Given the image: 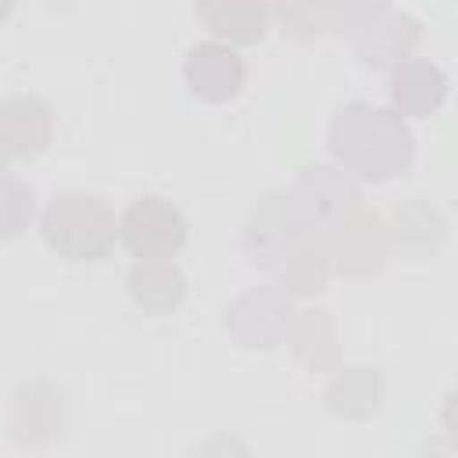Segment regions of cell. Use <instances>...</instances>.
<instances>
[{"label":"cell","mask_w":458,"mask_h":458,"mask_svg":"<svg viewBox=\"0 0 458 458\" xmlns=\"http://www.w3.org/2000/svg\"><path fill=\"white\" fill-rule=\"evenodd\" d=\"M182 79H186L193 97H200L208 104H225V100H233L243 89L247 64H243V57L229 43L204 39V43H193L186 50Z\"/></svg>","instance_id":"obj_5"},{"label":"cell","mask_w":458,"mask_h":458,"mask_svg":"<svg viewBox=\"0 0 458 458\" xmlns=\"http://www.w3.org/2000/svg\"><path fill=\"white\" fill-rule=\"evenodd\" d=\"M4 157H7V154H4V150H0V172H4Z\"/></svg>","instance_id":"obj_17"},{"label":"cell","mask_w":458,"mask_h":458,"mask_svg":"<svg viewBox=\"0 0 458 458\" xmlns=\"http://www.w3.org/2000/svg\"><path fill=\"white\" fill-rule=\"evenodd\" d=\"M32 190L0 172V240L18 236L32 222Z\"/></svg>","instance_id":"obj_15"},{"label":"cell","mask_w":458,"mask_h":458,"mask_svg":"<svg viewBox=\"0 0 458 458\" xmlns=\"http://www.w3.org/2000/svg\"><path fill=\"white\" fill-rule=\"evenodd\" d=\"M290 193L318 229H329L347 211H354L358 200H361L354 182L344 172H333V168H304V175L297 179V186Z\"/></svg>","instance_id":"obj_10"},{"label":"cell","mask_w":458,"mask_h":458,"mask_svg":"<svg viewBox=\"0 0 458 458\" xmlns=\"http://www.w3.org/2000/svg\"><path fill=\"white\" fill-rule=\"evenodd\" d=\"M54 140V111L32 97L18 93L0 104V150L7 157H36Z\"/></svg>","instance_id":"obj_8"},{"label":"cell","mask_w":458,"mask_h":458,"mask_svg":"<svg viewBox=\"0 0 458 458\" xmlns=\"http://www.w3.org/2000/svg\"><path fill=\"white\" fill-rule=\"evenodd\" d=\"M11 7H14V0H0V21L11 14Z\"/></svg>","instance_id":"obj_16"},{"label":"cell","mask_w":458,"mask_h":458,"mask_svg":"<svg viewBox=\"0 0 458 458\" xmlns=\"http://www.w3.org/2000/svg\"><path fill=\"white\" fill-rule=\"evenodd\" d=\"M390 250V233L376 215H365L361 208L347 211L340 222L329 225L326 254L344 276H369L383 268Z\"/></svg>","instance_id":"obj_4"},{"label":"cell","mask_w":458,"mask_h":458,"mask_svg":"<svg viewBox=\"0 0 458 458\" xmlns=\"http://www.w3.org/2000/svg\"><path fill=\"white\" fill-rule=\"evenodd\" d=\"M190 236V225L175 204L165 197H136L118 218V240L132 258H175Z\"/></svg>","instance_id":"obj_3"},{"label":"cell","mask_w":458,"mask_h":458,"mask_svg":"<svg viewBox=\"0 0 458 458\" xmlns=\"http://www.w3.org/2000/svg\"><path fill=\"white\" fill-rule=\"evenodd\" d=\"M290 318H293L290 297L279 293V290H272V286H261V290L243 293L229 308L225 326L236 333V340L243 347H276L286 336Z\"/></svg>","instance_id":"obj_6"},{"label":"cell","mask_w":458,"mask_h":458,"mask_svg":"<svg viewBox=\"0 0 458 458\" xmlns=\"http://www.w3.org/2000/svg\"><path fill=\"white\" fill-rule=\"evenodd\" d=\"M447 97V75L422 57H408L394 68L390 75V104L394 114H411V118H426L433 114Z\"/></svg>","instance_id":"obj_11"},{"label":"cell","mask_w":458,"mask_h":458,"mask_svg":"<svg viewBox=\"0 0 458 458\" xmlns=\"http://www.w3.org/2000/svg\"><path fill=\"white\" fill-rule=\"evenodd\" d=\"M329 147L344 168L372 182L401 175L415 154L401 114L372 107V104H347L333 118Z\"/></svg>","instance_id":"obj_1"},{"label":"cell","mask_w":458,"mask_h":458,"mask_svg":"<svg viewBox=\"0 0 458 458\" xmlns=\"http://www.w3.org/2000/svg\"><path fill=\"white\" fill-rule=\"evenodd\" d=\"M379 404V379L369 369H347L329 386V408L336 415H369Z\"/></svg>","instance_id":"obj_14"},{"label":"cell","mask_w":458,"mask_h":458,"mask_svg":"<svg viewBox=\"0 0 458 458\" xmlns=\"http://www.w3.org/2000/svg\"><path fill=\"white\" fill-rule=\"evenodd\" d=\"M47 247L64 261H100L118 240L114 211L89 193H61L39 218Z\"/></svg>","instance_id":"obj_2"},{"label":"cell","mask_w":458,"mask_h":458,"mask_svg":"<svg viewBox=\"0 0 458 458\" xmlns=\"http://www.w3.org/2000/svg\"><path fill=\"white\" fill-rule=\"evenodd\" d=\"M354 50L365 64L372 68H397L401 61L411 57L415 43H419V25L408 18V14H397V11H383L376 7L354 32Z\"/></svg>","instance_id":"obj_7"},{"label":"cell","mask_w":458,"mask_h":458,"mask_svg":"<svg viewBox=\"0 0 458 458\" xmlns=\"http://www.w3.org/2000/svg\"><path fill=\"white\" fill-rule=\"evenodd\" d=\"M197 18L215 39L229 47L258 43L268 29L265 0H197Z\"/></svg>","instance_id":"obj_12"},{"label":"cell","mask_w":458,"mask_h":458,"mask_svg":"<svg viewBox=\"0 0 458 458\" xmlns=\"http://www.w3.org/2000/svg\"><path fill=\"white\" fill-rule=\"evenodd\" d=\"M129 297L136 308L150 315H165L182 304L186 297V276L172 258H147L136 261L129 272Z\"/></svg>","instance_id":"obj_13"},{"label":"cell","mask_w":458,"mask_h":458,"mask_svg":"<svg viewBox=\"0 0 458 458\" xmlns=\"http://www.w3.org/2000/svg\"><path fill=\"white\" fill-rule=\"evenodd\" d=\"M11 429L14 440L29 447L57 440L64 429V394L50 383L21 386L11 401Z\"/></svg>","instance_id":"obj_9"}]
</instances>
